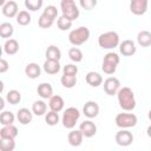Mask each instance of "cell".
Wrapping results in <instances>:
<instances>
[{
  "instance_id": "cell-39",
  "label": "cell",
  "mask_w": 151,
  "mask_h": 151,
  "mask_svg": "<svg viewBox=\"0 0 151 151\" xmlns=\"http://www.w3.org/2000/svg\"><path fill=\"white\" fill-rule=\"evenodd\" d=\"M79 4L83 9L91 11L97 6V0H79Z\"/></svg>"
},
{
  "instance_id": "cell-8",
  "label": "cell",
  "mask_w": 151,
  "mask_h": 151,
  "mask_svg": "<svg viewBox=\"0 0 151 151\" xmlns=\"http://www.w3.org/2000/svg\"><path fill=\"white\" fill-rule=\"evenodd\" d=\"M120 88V81L116 77H109L104 80V91L107 96H114Z\"/></svg>"
},
{
  "instance_id": "cell-10",
  "label": "cell",
  "mask_w": 151,
  "mask_h": 151,
  "mask_svg": "<svg viewBox=\"0 0 151 151\" xmlns=\"http://www.w3.org/2000/svg\"><path fill=\"white\" fill-rule=\"evenodd\" d=\"M149 0H130V11L134 15H143L147 11Z\"/></svg>"
},
{
  "instance_id": "cell-31",
  "label": "cell",
  "mask_w": 151,
  "mask_h": 151,
  "mask_svg": "<svg viewBox=\"0 0 151 151\" xmlns=\"http://www.w3.org/2000/svg\"><path fill=\"white\" fill-rule=\"evenodd\" d=\"M15 120V116L11 111H2L0 114V123L1 125H11Z\"/></svg>"
},
{
  "instance_id": "cell-32",
  "label": "cell",
  "mask_w": 151,
  "mask_h": 151,
  "mask_svg": "<svg viewBox=\"0 0 151 151\" xmlns=\"http://www.w3.org/2000/svg\"><path fill=\"white\" fill-rule=\"evenodd\" d=\"M15 18H17V22L20 26H26L31 22V14L27 11H19V13Z\"/></svg>"
},
{
  "instance_id": "cell-4",
  "label": "cell",
  "mask_w": 151,
  "mask_h": 151,
  "mask_svg": "<svg viewBox=\"0 0 151 151\" xmlns=\"http://www.w3.org/2000/svg\"><path fill=\"white\" fill-rule=\"evenodd\" d=\"M120 61V58L117 53L114 52H109L104 55L103 64H101V70L105 74H113L117 70V66Z\"/></svg>"
},
{
  "instance_id": "cell-1",
  "label": "cell",
  "mask_w": 151,
  "mask_h": 151,
  "mask_svg": "<svg viewBox=\"0 0 151 151\" xmlns=\"http://www.w3.org/2000/svg\"><path fill=\"white\" fill-rule=\"evenodd\" d=\"M117 98H118L119 106L124 111H132L136 107L134 93L130 87H127V86L120 87L119 91L117 92Z\"/></svg>"
},
{
  "instance_id": "cell-17",
  "label": "cell",
  "mask_w": 151,
  "mask_h": 151,
  "mask_svg": "<svg viewBox=\"0 0 151 151\" xmlns=\"http://www.w3.org/2000/svg\"><path fill=\"white\" fill-rule=\"evenodd\" d=\"M83 139H84V134L80 130H71L67 134V140H68L70 145H72V146L81 145Z\"/></svg>"
},
{
  "instance_id": "cell-18",
  "label": "cell",
  "mask_w": 151,
  "mask_h": 151,
  "mask_svg": "<svg viewBox=\"0 0 151 151\" xmlns=\"http://www.w3.org/2000/svg\"><path fill=\"white\" fill-rule=\"evenodd\" d=\"M40 73H41V67L37 63H29L25 67V74L28 78H31V79L39 78L40 77Z\"/></svg>"
},
{
  "instance_id": "cell-15",
  "label": "cell",
  "mask_w": 151,
  "mask_h": 151,
  "mask_svg": "<svg viewBox=\"0 0 151 151\" xmlns=\"http://www.w3.org/2000/svg\"><path fill=\"white\" fill-rule=\"evenodd\" d=\"M33 114H34L33 111H31V110H28V109H26V107H21V109H19L18 112H17V119H18V122H19L20 124L27 125V124H29V123L32 122Z\"/></svg>"
},
{
  "instance_id": "cell-9",
  "label": "cell",
  "mask_w": 151,
  "mask_h": 151,
  "mask_svg": "<svg viewBox=\"0 0 151 151\" xmlns=\"http://www.w3.org/2000/svg\"><path fill=\"white\" fill-rule=\"evenodd\" d=\"M116 143L119 145V146H129L132 144L133 142V134L132 132H130L129 130H119L117 133H116Z\"/></svg>"
},
{
  "instance_id": "cell-7",
  "label": "cell",
  "mask_w": 151,
  "mask_h": 151,
  "mask_svg": "<svg viewBox=\"0 0 151 151\" xmlns=\"http://www.w3.org/2000/svg\"><path fill=\"white\" fill-rule=\"evenodd\" d=\"M116 125L120 129H129V127H133L136 126L138 119H137V116L133 114V113H127V112H122V113H118L116 116Z\"/></svg>"
},
{
  "instance_id": "cell-44",
  "label": "cell",
  "mask_w": 151,
  "mask_h": 151,
  "mask_svg": "<svg viewBox=\"0 0 151 151\" xmlns=\"http://www.w3.org/2000/svg\"><path fill=\"white\" fill-rule=\"evenodd\" d=\"M6 2H7V0H0V6L2 7V6L6 4Z\"/></svg>"
},
{
  "instance_id": "cell-27",
  "label": "cell",
  "mask_w": 151,
  "mask_h": 151,
  "mask_svg": "<svg viewBox=\"0 0 151 151\" xmlns=\"http://www.w3.org/2000/svg\"><path fill=\"white\" fill-rule=\"evenodd\" d=\"M32 111L35 116H44L47 111V104L44 100H35L32 105Z\"/></svg>"
},
{
  "instance_id": "cell-21",
  "label": "cell",
  "mask_w": 151,
  "mask_h": 151,
  "mask_svg": "<svg viewBox=\"0 0 151 151\" xmlns=\"http://www.w3.org/2000/svg\"><path fill=\"white\" fill-rule=\"evenodd\" d=\"M42 68L46 73L48 74H57L59 71H60V64L59 61L57 60H50V59H46L44 65H42Z\"/></svg>"
},
{
  "instance_id": "cell-45",
  "label": "cell",
  "mask_w": 151,
  "mask_h": 151,
  "mask_svg": "<svg viewBox=\"0 0 151 151\" xmlns=\"http://www.w3.org/2000/svg\"><path fill=\"white\" fill-rule=\"evenodd\" d=\"M147 118L151 120V110H150V111H149V113H147Z\"/></svg>"
},
{
  "instance_id": "cell-35",
  "label": "cell",
  "mask_w": 151,
  "mask_h": 151,
  "mask_svg": "<svg viewBox=\"0 0 151 151\" xmlns=\"http://www.w3.org/2000/svg\"><path fill=\"white\" fill-rule=\"evenodd\" d=\"M45 122L47 123V125H50V126H54V125H57L58 123H59V114H58V112H55V111H48L46 114H45Z\"/></svg>"
},
{
  "instance_id": "cell-37",
  "label": "cell",
  "mask_w": 151,
  "mask_h": 151,
  "mask_svg": "<svg viewBox=\"0 0 151 151\" xmlns=\"http://www.w3.org/2000/svg\"><path fill=\"white\" fill-rule=\"evenodd\" d=\"M42 15H45L46 18H48V19H51V20L54 21L55 18L58 17V9H57L55 6L48 5L47 7H45V9H44V12H42Z\"/></svg>"
},
{
  "instance_id": "cell-3",
  "label": "cell",
  "mask_w": 151,
  "mask_h": 151,
  "mask_svg": "<svg viewBox=\"0 0 151 151\" xmlns=\"http://www.w3.org/2000/svg\"><path fill=\"white\" fill-rule=\"evenodd\" d=\"M90 38V29L86 26H80L76 29H72L68 34V40L73 46H80L86 42Z\"/></svg>"
},
{
  "instance_id": "cell-24",
  "label": "cell",
  "mask_w": 151,
  "mask_h": 151,
  "mask_svg": "<svg viewBox=\"0 0 151 151\" xmlns=\"http://www.w3.org/2000/svg\"><path fill=\"white\" fill-rule=\"evenodd\" d=\"M137 42L142 47H149L151 45V32L149 31H140L137 34Z\"/></svg>"
},
{
  "instance_id": "cell-29",
  "label": "cell",
  "mask_w": 151,
  "mask_h": 151,
  "mask_svg": "<svg viewBox=\"0 0 151 151\" xmlns=\"http://www.w3.org/2000/svg\"><path fill=\"white\" fill-rule=\"evenodd\" d=\"M15 147L14 138H2L0 137V150L1 151H13Z\"/></svg>"
},
{
  "instance_id": "cell-33",
  "label": "cell",
  "mask_w": 151,
  "mask_h": 151,
  "mask_svg": "<svg viewBox=\"0 0 151 151\" xmlns=\"http://www.w3.org/2000/svg\"><path fill=\"white\" fill-rule=\"evenodd\" d=\"M68 57H70V59L72 60V61H74V63H80L81 60H83V52H81V50L80 48H78V47H71L70 50H68Z\"/></svg>"
},
{
  "instance_id": "cell-6",
  "label": "cell",
  "mask_w": 151,
  "mask_h": 151,
  "mask_svg": "<svg viewBox=\"0 0 151 151\" xmlns=\"http://www.w3.org/2000/svg\"><path fill=\"white\" fill-rule=\"evenodd\" d=\"M60 8L63 12V15L66 17L70 20H76L78 19L80 12L78 9V6L76 5L74 0H61L60 1Z\"/></svg>"
},
{
  "instance_id": "cell-11",
  "label": "cell",
  "mask_w": 151,
  "mask_h": 151,
  "mask_svg": "<svg viewBox=\"0 0 151 151\" xmlns=\"http://www.w3.org/2000/svg\"><path fill=\"white\" fill-rule=\"evenodd\" d=\"M119 52L124 57H131V55H133L137 52V47L134 45V41L133 40H130V39L123 40L119 44Z\"/></svg>"
},
{
  "instance_id": "cell-14",
  "label": "cell",
  "mask_w": 151,
  "mask_h": 151,
  "mask_svg": "<svg viewBox=\"0 0 151 151\" xmlns=\"http://www.w3.org/2000/svg\"><path fill=\"white\" fill-rule=\"evenodd\" d=\"M83 113L87 118H90V119L96 118L98 116V113H99V105H98V103H96L93 100L86 101L84 107H83Z\"/></svg>"
},
{
  "instance_id": "cell-16",
  "label": "cell",
  "mask_w": 151,
  "mask_h": 151,
  "mask_svg": "<svg viewBox=\"0 0 151 151\" xmlns=\"http://www.w3.org/2000/svg\"><path fill=\"white\" fill-rule=\"evenodd\" d=\"M37 92L40 98L42 99H50L53 96V87L50 83H41L37 87Z\"/></svg>"
},
{
  "instance_id": "cell-26",
  "label": "cell",
  "mask_w": 151,
  "mask_h": 151,
  "mask_svg": "<svg viewBox=\"0 0 151 151\" xmlns=\"http://www.w3.org/2000/svg\"><path fill=\"white\" fill-rule=\"evenodd\" d=\"M14 28L11 22H1L0 24V37L4 39H8L13 35Z\"/></svg>"
},
{
  "instance_id": "cell-20",
  "label": "cell",
  "mask_w": 151,
  "mask_h": 151,
  "mask_svg": "<svg viewBox=\"0 0 151 151\" xmlns=\"http://www.w3.org/2000/svg\"><path fill=\"white\" fill-rule=\"evenodd\" d=\"M64 105H65V101L63 99V97L58 96V94H54L48 100V106L52 111H55V112H60L63 109H64Z\"/></svg>"
},
{
  "instance_id": "cell-43",
  "label": "cell",
  "mask_w": 151,
  "mask_h": 151,
  "mask_svg": "<svg viewBox=\"0 0 151 151\" xmlns=\"http://www.w3.org/2000/svg\"><path fill=\"white\" fill-rule=\"evenodd\" d=\"M0 101H1V105H0V109L2 110V109H4V106H5V104H4V103H5V98H4V97H1V99H0Z\"/></svg>"
},
{
  "instance_id": "cell-34",
  "label": "cell",
  "mask_w": 151,
  "mask_h": 151,
  "mask_svg": "<svg viewBox=\"0 0 151 151\" xmlns=\"http://www.w3.org/2000/svg\"><path fill=\"white\" fill-rule=\"evenodd\" d=\"M72 20H70V19H67L66 17H64V15H61V17H59L58 18V20H57V26H58V28L60 29V31H67V29H70L71 27H72Z\"/></svg>"
},
{
  "instance_id": "cell-2",
  "label": "cell",
  "mask_w": 151,
  "mask_h": 151,
  "mask_svg": "<svg viewBox=\"0 0 151 151\" xmlns=\"http://www.w3.org/2000/svg\"><path fill=\"white\" fill-rule=\"evenodd\" d=\"M119 35L114 31H109L105 33H101L98 38V45L99 47L104 50H112L117 46H119Z\"/></svg>"
},
{
  "instance_id": "cell-41",
  "label": "cell",
  "mask_w": 151,
  "mask_h": 151,
  "mask_svg": "<svg viewBox=\"0 0 151 151\" xmlns=\"http://www.w3.org/2000/svg\"><path fill=\"white\" fill-rule=\"evenodd\" d=\"M8 68H9V64H8V61H7L6 59L1 58V59H0V73H5V72H7Z\"/></svg>"
},
{
  "instance_id": "cell-5",
  "label": "cell",
  "mask_w": 151,
  "mask_h": 151,
  "mask_svg": "<svg viewBox=\"0 0 151 151\" xmlns=\"http://www.w3.org/2000/svg\"><path fill=\"white\" fill-rule=\"evenodd\" d=\"M79 117H80L79 110L77 107L71 106V107H67L64 111L63 118H61V123H63L64 127H66V129H73L76 126Z\"/></svg>"
},
{
  "instance_id": "cell-30",
  "label": "cell",
  "mask_w": 151,
  "mask_h": 151,
  "mask_svg": "<svg viewBox=\"0 0 151 151\" xmlns=\"http://www.w3.org/2000/svg\"><path fill=\"white\" fill-rule=\"evenodd\" d=\"M6 100L12 104V105H15L18 103H20L21 100V93L18 91V90H9L6 94Z\"/></svg>"
},
{
  "instance_id": "cell-23",
  "label": "cell",
  "mask_w": 151,
  "mask_h": 151,
  "mask_svg": "<svg viewBox=\"0 0 151 151\" xmlns=\"http://www.w3.org/2000/svg\"><path fill=\"white\" fill-rule=\"evenodd\" d=\"M4 51L8 55H13L19 51V42L15 39H7L4 44Z\"/></svg>"
},
{
  "instance_id": "cell-40",
  "label": "cell",
  "mask_w": 151,
  "mask_h": 151,
  "mask_svg": "<svg viewBox=\"0 0 151 151\" xmlns=\"http://www.w3.org/2000/svg\"><path fill=\"white\" fill-rule=\"evenodd\" d=\"M78 73V67L73 64H67L63 67V74H71V76H77Z\"/></svg>"
},
{
  "instance_id": "cell-22",
  "label": "cell",
  "mask_w": 151,
  "mask_h": 151,
  "mask_svg": "<svg viewBox=\"0 0 151 151\" xmlns=\"http://www.w3.org/2000/svg\"><path fill=\"white\" fill-rule=\"evenodd\" d=\"M18 136V129L13 124L11 125H2L0 130V137L2 138H15Z\"/></svg>"
},
{
  "instance_id": "cell-28",
  "label": "cell",
  "mask_w": 151,
  "mask_h": 151,
  "mask_svg": "<svg viewBox=\"0 0 151 151\" xmlns=\"http://www.w3.org/2000/svg\"><path fill=\"white\" fill-rule=\"evenodd\" d=\"M60 83L64 87L66 88H72L77 84V76H71V74H63L60 78Z\"/></svg>"
},
{
  "instance_id": "cell-12",
  "label": "cell",
  "mask_w": 151,
  "mask_h": 151,
  "mask_svg": "<svg viewBox=\"0 0 151 151\" xmlns=\"http://www.w3.org/2000/svg\"><path fill=\"white\" fill-rule=\"evenodd\" d=\"M79 130L83 132L84 137L91 138L97 133V125L92 120H84L79 125Z\"/></svg>"
},
{
  "instance_id": "cell-25",
  "label": "cell",
  "mask_w": 151,
  "mask_h": 151,
  "mask_svg": "<svg viewBox=\"0 0 151 151\" xmlns=\"http://www.w3.org/2000/svg\"><path fill=\"white\" fill-rule=\"evenodd\" d=\"M45 55H46V59L59 61L61 58V52H60L59 47H57L55 45H50L45 52Z\"/></svg>"
},
{
  "instance_id": "cell-42",
  "label": "cell",
  "mask_w": 151,
  "mask_h": 151,
  "mask_svg": "<svg viewBox=\"0 0 151 151\" xmlns=\"http://www.w3.org/2000/svg\"><path fill=\"white\" fill-rule=\"evenodd\" d=\"M146 133H147V136L151 138V125L147 126V129H146Z\"/></svg>"
},
{
  "instance_id": "cell-38",
  "label": "cell",
  "mask_w": 151,
  "mask_h": 151,
  "mask_svg": "<svg viewBox=\"0 0 151 151\" xmlns=\"http://www.w3.org/2000/svg\"><path fill=\"white\" fill-rule=\"evenodd\" d=\"M53 20H51V19H48V18H46L45 15H40L39 17V20H38V25H39V27H41V28H50L52 25H53Z\"/></svg>"
},
{
  "instance_id": "cell-36",
  "label": "cell",
  "mask_w": 151,
  "mask_h": 151,
  "mask_svg": "<svg viewBox=\"0 0 151 151\" xmlns=\"http://www.w3.org/2000/svg\"><path fill=\"white\" fill-rule=\"evenodd\" d=\"M42 2L44 0H25L24 4H25V7L28 9V11H38L42 7Z\"/></svg>"
},
{
  "instance_id": "cell-13",
  "label": "cell",
  "mask_w": 151,
  "mask_h": 151,
  "mask_svg": "<svg viewBox=\"0 0 151 151\" xmlns=\"http://www.w3.org/2000/svg\"><path fill=\"white\" fill-rule=\"evenodd\" d=\"M1 11H2V14L5 17H7V18H14L19 13V7H18V4L14 0H8L1 7Z\"/></svg>"
},
{
  "instance_id": "cell-19",
  "label": "cell",
  "mask_w": 151,
  "mask_h": 151,
  "mask_svg": "<svg viewBox=\"0 0 151 151\" xmlns=\"http://www.w3.org/2000/svg\"><path fill=\"white\" fill-rule=\"evenodd\" d=\"M85 80L86 83L92 86V87H98L99 85L103 84V77L98 73V72H94V71H91L88 72L86 76H85Z\"/></svg>"
}]
</instances>
